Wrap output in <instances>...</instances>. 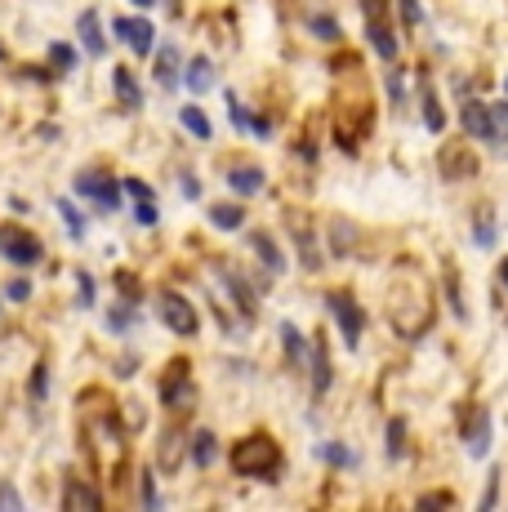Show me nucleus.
<instances>
[{
  "label": "nucleus",
  "instance_id": "f257e3e1",
  "mask_svg": "<svg viewBox=\"0 0 508 512\" xmlns=\"http://www.w3.org/2000/svg\"><path fill=\"white\" fill-rule=\"evenodd\" d=\"M232 468L241 472V477H263V472L277 468V446L263 437H250L241 441L237 450H232Z\"/></svg>",
  "mask_w": 508,
  "mask_h": 512
},
{
  "label": "nucleus",
  "instance_id": "f03ea898",
  "mask_svg": "<svg viewBox=\"0 0 508 512\" xmlns=\"http://www.w3.org/2000/svg\"><path fill=\"white\" fill-rule=\"evenodd\" d=\"M0 254H5L9 263H18V268H32V263L41 259V245H36L27 232L9 228V232H0Z\"/></svg>",
  "mask_w": 508,
  "mask_h": 512
},
{
  "label": "nucleus",
  "instance_id": "7ed1b4c3",
  "mask_svg": "<svg viewBox=\"0 0 508 512\" xmlns=\"http://www.w3.org/2000/svg\"><path fill=\"white\" fill-rule=\"evenodd\" d=\"M161 317H165V326H170L174 334H197V312H192V303L188 299H179V294H165L161 299Z\"/></svg>",
  "mask_w": 508,
  "mask_h": 512
},
{
  "label": "nucleus",
  "instance_id": "20e7f679",
  "mask_svg": "<svg viewBox=\"0 0 508 512\" xmlns=\"http://www.w3.org/2000/svg\"><path fill=\"white\" fill-rule=\"evenodd\" d=\"M326 308L335 312V321H339V330H344L348 348H357V339H361V308H357L353 299H348V294H330Z\"/></svg>",
  "mask_w": 508,
  "mask_h": 512
},
{
  "label": "nucleus",
  "instance_id": "39448f33",
  "mask_svg": "<svg viewBox=\"0 0 508 512\" xmlns=\"http://www.w3.org/2000/svg\"><path fill=\"white\" fill-rule=\"evenodd\" d=\"M121 41H130L134 45V54H143L148 58L152 54V45H156V32H152V23H143V18H121V23L112 27Z\"/></svg>",
  "mask_w": 508,
  "mask_h": 512
},
{
  "label": "nucleus",
  "instance_id": "423d86ee",
  "mask_svg": "<svg viewBox=\"0 0 508 512\" xmlns=\"http://www.w3.org/2000/svg\"><path fill=\"white\" fill-rule=\"evenodd\" d=\"M76 192L94 196L103 210H116V205H121V187H116L112 179H103V174H81V179H76Z\"/></svg>",
  "mask_w": 508,
  "mask_h": 512
},
{
  "label": "nucleus",
  "instance_id": "0eeeda50",
  "mask_svg": "<svg viewBox=\"0 0 508 512\" xmlns=\"http://www.w3.org/2000/svg\"><path fill=\"white\" fill-rule=\"evenodd\" d=\"M156 85L161 90H179V49L174 45H161L156 49Z\"/></svg>",
  "mask_w": 508,
  "mask_h": 512
},
{
  "label": "nucleus",
  "instance_id": "6e6552de",
  "mask_svg": "<svg viewBox=\"0 0 508 512\" xmlns=\"http://www.w3.org/2000/svg\"><path fill=\"white\" fill-rule=\"evenodd\" d=\"M76 36H81V45H85V54H90V58H103L107 54L99 14H81V18H76Z\"/></svg>",
  "mask_w": 508,
  "mask_h": 512
},
{
  "label": "nucleus",
  "instance_id": "1a4fd4ad",
  "mask_svg": "<svg viewBox=\"0 0 508 512\" xmlns=\"http://www.w3.org/2000/svg\"><path fill=\"white\" fill-rule=\"evenodd\" d=\"M464 130L473 134V139H491V107H482V103H464Z\"/></svg>",
  "mask_w": 508,
  "mask_h": 512
},
{
  "label": "nucleus",
  "instance_id": "9d476101",
  "mask_svg": "<svg viewBox=\"0 0 508 512\" xmlns=\"http://www.w3.org/2000/svg\"><path fill=\"white\" fill-rule=\"evenodd\" d=\"M183 85H188L192 94L214 90V63H210V58H192V63H188V76H183Z\"/></svg>",
  "mask_w": 508,
  "mask_h": 512
},
{
  "label": "nucleus",
  "instance_id": "9b49d317",
  "mask_svg": "<svg viewBox=\"0 0 508 512\" xmlns=\"http://www.w3.org/2000/svg\"><path fill=\"white\" fill-rule=\"evenodd\" d=\"M366 41L375 45V54H379V58H397V36L388 32L384 23H375V18L366 23Z\"/></svg>",
  "mask_w": 508,
  "mask_h": 512
},
{
  "label": "nucleus",
  "instance_id": "f8f14e48",
  "mask_svg": "<svg viewBox=\"0 0 508 512\" xmlns=\"http://www.w3.org/2000/svg\"><path fill=\"white\" fill-rule=\"evenodd\" d=\"M228 187H232V192H241V196H254L263 187V170H250V165H241V170L228 174Z\"/></svg>",
  "mask_w": 508,
  "mask_h": 512
},
{
  "label": "nucleus",
  "instance_id": "ddd939ff",
  "mask_svg": "<svg viewBox=\"0 0 508 512\" xmlns=\"http://www.w3.org/2000/svg\"><path fill=\"white\" fill-rule=\"evenodd\" d=\"M210 223L219 232H237L241 223H246V214H241V205H214L210 210Z\"/></svg>",
  "mask_w": 508,
  "mask_h": 512
},
{
  "label": "nucleus",
  "instance_id": "4468645a",
  "mask_svg": "<svg viewBox=\"0 0 508 512\" xmlns=\"http://www.w3.org/2000/svg\"><path fill=\"white\" fill-rule=\"evenodd\" d=\"M254 250H259V259H263V268H268V272H281V268H286V259H281V250H277V245H272V236H254Z\"/></svg>",
  "mask_w": 508,
  "mask_h": 512
},
{
  "label": "nucleus",
  "instance_id": "2eb2a0df",
  "mask_svg": "<svg viewBox=\"0 0 508 512\" xmlns=\"http://www.w3.org/2000/svg\"><path fill=\"white\" fill-rule=\"evenodd\" d=\"M63 504H67V508H85V512H94V508H99V495H94L90 486H67Z\"/></svg>",
  "mask_w": 508,
  "mask_h": 512
},
{
  "label": "nucleus",
  "instance_id": "dca6fc26",
  "mask_svg": "<svg viewBox=\"0 0 508 512\" xmlns=\"http://www.w3.org/2000/svg\"><path fill=\"white\" fill-rule=\"evenodd\" d=\"M486 450H491V419H477V428H473V441H468V455L473 459H482Z\"/></svg>",
  "mask_w": 508,
  "mask_h": 512
},
{
  "label": "nucleus",
  "instance_id": "f3484780",
  "mask_svg": "<svg viewBox=\"0 0 508 512\" xmlns=\"http://www.w3.org/2000/svg\"><path fill=\"white\" fill-rule=\"evenodd\" d=\"M179 121H183V130H188V134H197V139H210V121H205L201 107H183Z\"/></svg>",
  "mask_w": 508,
  "mask_h": 512
},
{
  "label": "nucleus",
  "instance_id": "a211bd4d",
  "mask_svg": "<svg viewBox=\"0 0 508 512\" xmlns=\"http://www.w3.org/2000/svg\"><path fill=\"white\" fill-rule=\"evenodd\" d=\"M50 63L58 67V72H72V67H76V49H72V45H63V41L50 45Z\"/></svg>",
  "mask_w": 508,
  "mask_h": 512
},
{
  "label": "nucleus",
  "instance_id": "6ab92c4d",
  "mask_svg": "<svg viewBox=\"0 0 508 512\" xmlns=\"http://www.w3.org/2000/svg\"><path fill=\"white\" fill-rule=\"evenodd\" d=\"M192 459H197L201 468L214 464V437H210V432H201V437H197V446H192Z\"/></svg>",
  "mask_w": 508,
  "mask_h": 512
},
{
  "label": "nucleus",
  "instance_id": "aec40b11",
  "mask_svg": "<svg viewBox=\"0 0 508 512\" xmlns=\"http://www.w3.org/2000/svg\"><path fill=\"white\" fill-rule=\"evenodd\" d=\"M58 210H63V219H67V232H72V236H85V219L76 214L72 201H58Z\"/></svg>",
  "mask_w": 508,
  "mask_h": 512
},
{
  "label": "nucleus",
  "instance_id": "412c9836",
  "mask_svg": "<svg viewBox=\"0 0 508 512\" xmlns=\"http://www.w3.org/2000/svg\"><path fill=\"white\" fill-rule=\"evenodd\" d=\"M116 90H121V98L125 103H139V90H134V81H130V72H125V67H116Z\"/></svg>",
  "mask_w": 508,
  "mask_h": 512
},
{
  "label": "nucleus",
  "instance_id": "4be33fe9",
  "mask_svg": "<svg viewBox=\"0 0 508 512\" xmlns=\"http://www.w3.org/2000/svg\"><path fill=\"white\" fill-rule=\"evenodd\" d=\"M424 125H428V130H442V125H446V116H442V103H437V98H428V103H424Z\"/></svg>",
  "mask_w": 508,
  "mask_h": 512
},
{
  "label": "nucleus",
  "instance_id": "5701e85b",
  "mask_svg": "<svg viewBox=\"0 0 508 512\" xmlns=\"http://www.w3.org/2000/svg\"><path fill=\"white\" fill-rule=\"evenodd\" d=\"M500 134L508 139V107L495 103V107H491V139H500Z\"/></svg>",
  "mask_w": 508,
  "mask_h": 512
},
{
  "label": "nucleus",
  "instance_id": "b1692460",
  "mask_svg": "<svg viewBox=\"0 0 508 512\" xmlns=\"http://www.w3.org/2000/svg\"><path fill=\"white\" fill-rule=\"evenodd\" d=\"M281 339H286V352H295V357H308V348H304V339H299L295 326H281Z\"/></svg>",
  "mask_w": 508,
  "mask_h": 512
},
{
  "label": "nucleus",
  "instance_id": "393cba45",
  "mask_svg": "<svg viewBox=\"0 0 508 512\" xmlns=\"http://www.w3.org/2000/svg\"><path fill=\"white\" fill-rule=\"evenodd\" d=\"M312 32H317V36H330V41H335V36H339V23H335V18H312Z\"/></svg>",
  "mask_w": 508,
  "mask_h": 512
},
{
  "label": "nucleus",
  "instance_id": "a878e982",
  "mask_svg": "<svg viewBox=\"0 0 508 512\" xmlns=\"http://www.w3.org/2000/svg\"><path fill=\"white\" fill-rule=\"evenodd\" d=\"M317 455H321V459H330V464H353V455H348V450H339V446H321Z\"/></svg>",
  "mask_w": 508,
  "mask_h": 512
},
{
  "label": "nucleus",
  "instance_id": "bb28decb",
  "mask_svg": "<svg viewBox=\"0 0 508 512\" xmlns=\"http://www.w3.org/2000/svg\"><path fill=\"white\" fill-rule=\"evenodd\" d=\"M5 508H23V499H18L14 486H0V512H5Z\"/></svg>",
  "mask_w": 508,
  "mask_h": 512
},
{
  "label": "nucleus",
  "instance_id": "cd10ccee",
  "mask_svg": "<svg viewBox=\"0 0 508 512\" xmlns=\"http://www.w3.org/2000/svg\"><path fill=\"white\" fill-rule=\"evenodd\" d=\"M45 388H50V374L36 370V374H32V397H45Z\"/></svg>",
  "mask_w": 508,
  "mask_h": 512
},
{
  "label": "nucleus",
  "instance_id": "c85d7f7f",
  "mask_svg": "<svg viewBox=\"0 0 508 512\" xmlns=\"http://www.w3.org/2000/svg\"><path fill=\"white\" fill-rule=\"evenodd\" d=\"M139 223H143V228H152V223H156V205L152 201H139Z\"/></svg>",
  "mask_w": 508,
  "mask_h": 512
},
{
  "label": "nucleus",
  "instance_id": "c756f323",
  "mask_svg": "<svg viewBox=\"0 0 508 512\" xmlns=\"http://www.w3.org/2000/svg\"><path fill=\"white\" fill-rule=\"evenodd\" d=\"M125 192H130L134 201H148V187H143L139 179H125Z\"/></svg>",
  "mask_w": 508,
  "mask_h": 512
},
{
  "label": "nucleus",
  "instance_id": "7c9ffc66",
  "mask_svg": "<svg viewBox=\"0 0 508 512\" xmlns=\"http://www.w3.org/2000/svg\"><path fill=\"white\" fill-rule=\"evenodd\" d=\"M495 236H491V214H482V228H477V245H491Z\"/></svg>",
  "mask_w": 508,
  "mask_h": 512
},
{
  "label": "nucleus",
  "instance_id": "2f4dec72",
  "mask_svg": "<svg viewBox=\"0 0 508 512\" xmlns=\"http://www.w3.org/2000/svg\"><path fill=\"white\" fill-rule=\"evenodd\" d=\"M402 14H406V23H419V18H424L419 14V0H402Z\"/></svg>",
  "mask_w": 508,
  "mask_h": 512
},
{
  "label": "nucleus",
  "instance_id": "473e14b6",
  "mask_svg": "<svg viewBox=\"0 0 508 512\" xmlns=\"http://www.w3.org/2000/svg\"><path fill=\"white\" fill-rule=\"evenodd\" d=\"M9 299L23 303V299H27V281H14V285H9Z\"/></svg>",
  "mask_w": 508,
  "mask_h": 512
},
{
  "label": "nucleus",
  "instance_id": "72a5a7b5",
  "mask_svg": "<svg viewBox=\"0 0 508 512\" xmlns=\"http://www.w3.org/2000/svg\"><path fill=\"white\" fill-rule=\"evenodd\" d=\"M134 5H139V9H152V0H134Z\"/></svg>",
  "mask_w": 508,
  "mask_h": 512
},
{
  "label": "nucleus",
  "instance_id": "f704fd0d",
  "mask_svg": "<svg viewBox=\"0 0 508 512\" xmlns=\"http://www.w3.org/2000/svg\"><path fill=\"white\" fill-rule=\"evenodd\" d=\"M500 272H504V285H508V259H504V268H500Z\"/></svg>",
  "mask_w": 508,
  "mask_h": 512
},
{
  "label": "nucleus",
  "instance_id": "c9c22d12",
  "mask_svg": "<svg viewBox=\"0 0 508 512\" xmlns=\"http://www.w3.org/2000/svg\"><path fill=\"white\" fill-rule=\"evenodd\" d=\"M170 5H174V9H179V0H170Z\"/></svg>",
  "mask_w": 508,
  "mask_h": 512
},
{
  "label": "nucleus",
  "instance_id": "e433bc0d",
  "mask_svg": "<svg viewBox=\"0 0 508 512\" xmlns=\"http://www.w3.org/2000/svg\"><path fill=\"white\" fill-rule=\"evenodd\" d=\"M504 90H508V81H504Z\"/></svg>",
  "mask_w": 508,
  "mask_h": 512
}]
</instances>
